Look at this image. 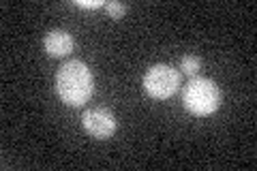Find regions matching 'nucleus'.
<instances>
[{
    "label": "nucleus",
    "instance_id": "nucleus-1",
    "mask_svg": "<svg viewBox=\"0 0 257 171\" xmlns=\"http://www.w3.org/2000/svg\"><path fill=\"white\" fill-rule=\"evenodd\" d=\"M92 73L82 60L64 62L56 73V92L60 101L71 107H82L92 94Z\"/></svg>",
    "mask_w": 257,
    "mask_h": 171
},
{
    "label": "nucleus",
    "instance_id": "nucleus-7",
    "mask_svg": "<svg viewBox=\"0 0 257 171\" xmlns=\"http://www.w3.org/2000/svg\"><path fill=\"white\" fill-rule=\"evenodd\" d=\"M105 7H107V13L111 20H120L126 13V5H122V3H107Z\"/></svg>",
    "mask_w": 257,
    "mask_h": 171
},
{
    "label": "nucleus",
    "instance_id": "nucleus-2",
    "mask_svg": "<svg viewBox=\"0 0 257 171\" xmlns=\"http://www.w3.org/2000/svg\"><path fill=\"white\" fill-rule=\"evenodd\" d=\"M182 103L193 116H210L221 105V90L208 77H191L182 90Z\"/></svg>",
    "mask_w": 257,
    "mask_h": 171
},
{
    "label": "nucleus",
    "instance_id": "nucleus-4",
    "mask_svg": "<svg viewBox=\"0 0 257 171\" xmlns=\"http://www.w3.org/2000/svg\"><path fill=\"white\" fill-rule=\"evenodd\" d=\"M82 122H84V128L94 139H107V137L116 133V116L109 109H103V107L86 109Z\"/></svg>",
    "mask_w": 257,
    "mask_h": 171
},
{
    "label": "nucleus",
    "instance_id": "nucleus-8",
    "mask_svg": "<svg viewBox=\"0 0 257 171\" xmlns=\"http://www.w3.org/2000/svg\"><path fill=\"white\" fill-rule=\"evenodd\" d=\"M77 7H84V9H99V7H103L101 0H75Z\"/></svg>",
    "mask_w": 257,
    "mask_h": 171
},
{
    "label": "nucleus",
    "instance_id": "nucleus-3",
    "mask_svg": "<svg viewBox=\"0 0 257 171\" xmlns=\"http://www.w3.org/2000/svg\"><path fill=\"white\" fill-rule=\"evenodd\" d=\"M180 86V73L170 64H155L144 75V90L152 99H170Z\"/></svg>",
    "mask_w": 257,
    "mask_h": 171
},
{
    "label": "nucleus",
    "instance_id": "nucleus-6",
    "mask_svg": "<svg viewBox=\"0 0 257 171\" xmlns=\"http://www.w3.org/2000/svg\"><path fill=\"white\" fill-rule=\"evenodd\" d=\"M199 69H202V60L197 58V56H184V58L180 60V71L182 73H187V75L191 77H195Z\"/></svg>",
    "mask_w": 257,
    "mask_h": 171
},
{
    "label": "nucleus",
    "instance_id": "nucleus-5",
    "mask_svg": "<svg viewBox=\"0 0 257 171\" xmlns=\"http://www.w3.org/2000/svg\"><path fill=\"white\" fill-rule=\"evenodd\" d=\"M43 47L52 58H62L73 52V39L67 30H52L43 39Z\"/></svg>",
    "mask_w": 257,
    "mask_h": 171
}]
</instances>
